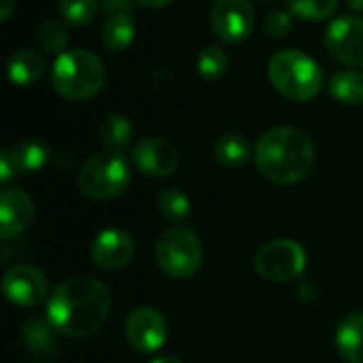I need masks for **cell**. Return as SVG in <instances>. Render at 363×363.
Listing matches in <instances>:
<instances>
[{"label": "cell", "mask_w": 363, "mask_h": 363, "mask_svg": "<svg viewBox=\"0 0 363 363\" xmlns=\"http://www.w3.org/2000/svg\"><path fill=\"white\" fill-rule=\"evenodd\" d=\"M111 294L94 277H72L60 283L47 302V319L55 332L70 338L94 336L106 323Z\"/></svg>", "instance_id": "obj_1"}, {"label": "cell", "mask_w": 363, "mask_h": 363, "mask_svg": "<svg viewBox=\"0 0 363 363\" xmlns=\"http://www.w3.org/2000/svg\"><path fill=\"white\" fill-rule=\"evenodd\" d=\"M255 162L268 181L291 185L311 174L315 166V147L308 134L298 128H272L259 138Z\"/></svg>", "instance_id": "obj_2"}, {"label": "cell", "mask_w": 363, "mask_h": 363, "mask_svg": "<svg viewBox=\"0 0 363 363\" xmlns=\"http://www.w3.org/2000/svg\"><path fill=\"white\" fill-rule=\"evenodd\" d=\"M102 60L85 49L64 51L53 64L51 83L53 89L70 102H85L94 98L104 85Z\"/></svg>", "instance_id": "obj_3"}, {"label": "cell", "mask_w": 363, "mask_h": 363, "mask_svg": "<svg viewBox=\"0 0 363 363\" xmlns=\"http://www.w3.org/2000/svg\"><path fill=\"white\" fill-rule=\"evenodd\" d=\"M268 79L281 96L294 102H308L323 87L321 66L298 49H285L272 55Z\"/></svg>", "instance_id": "obj_4"}, {"label": "cell", "mask_w": 363, "mask_h": 363, "mask_svg": "<svg viewBox=\"0 0 363 363\" xmlns=\"http://www.w3.org/2000/svg\"><path fill=\"white\" fill-rule=\"evenodd\" d=\"M130 164L119 151H100L79 170V189L89 200H113L130 185Z\"/></svg>", "instance_id": "obj_5"}, {"label": "cell", "mask_w": 363, "mask_h": 363, "mask_svg": "<svg viewBox=\"0 0 363 363\" xmlns=\"http://www.w3.org/2000/svg\"><path fill=\"white\" fill-rule=\"evenodd\" d=\"M202 242L191 228L177 225L162 232L155 242V259L162 272L170 279L183 281L194 277L202 266Z\"/></svg>", "instance_id": "obj_6"}, {"label": "cell", "mask_w": 363, "mask_h": 363, "mask_svg": "<svg viewBox=\"0 0 363 363\" xmlns=\"http://www.w3.org/2000/svg\"><path fill=\"white\" fill-rule=\"evenodd\" d=\"M306 251L300 242L283 238L266 242L255 253V268L257 272L274 283H287L291 279H298L306 268Z\"/></svg>", "instance_id": "obj_7"}, {"label": "cell", "mask_w": 363, "mask_h": 363, "mask_svg": "<svg viewBox=\"0 0 363 363\" xmlns=\"http://www.w3.org/2000/svg\"><path fill=\"white\" fill-rule=\"evenodd\" d=\"M330 55L347 66H363V19L357 15L336 17L325 32Z\"/></svg>", "instance_id": "obj_8"}, {"label": "cell", "mask_w": 363, "mask_h": 363, "mask_svg": "<svg viewBox=\"0 0 363 363\" xmlns=\"http://www.w3.org/2000/svg\"><path fill=\"white\" fill-rule=\"evenodd\" d=\"M255 13L249 0H217L211 11L213 32L230 45L242 43L253 30Z\"/></svg>", "instance_id": "obj_9"}, {"label": "cell", "mask_w": 363, "mask_h": 363, "mask_svg": "<svg viewBox=\"0 0 363 363\" xmlns=\"http://www.w3.org/2000/svg\"><path fill=\"white\" fill-rule=\"evenodd\" d=\"M125 336L136 351L155 353L168 340V321L157 308L140 306L130 313L125 321Z\"/></svg>", "instance_id": "obj_10"}, {"label": "cell", "mask_w": 363, "mask_h": 363, "mask_svg": "<svg viewBox=\"0 0 363 363\" xmlns=\"http://www.w3.org/2000/svg\"><path fill=\"white\" fill-rule=\"evenodd\" d=\"M2 289L9 302L17 306H36L47 298L49 285L38 268L30 264H15L4 272Z\"/></svg>", "instance_id": "obj_11"}, {"label": "cell", "mask_w": 363, "mask_h": 363, "mask_svg": "<svg viewBox=\"0 0 363 363\" xmlns=\"http://www.w3.org/2000/svg\"><path fill=\"white\" fill-rule=\"evenodd\" d=\"M132 160L136 168L155 179H166L179 168V151L164 138H140L132 149Z\"/></svg>", "instance_id": "obj_12"}, {"label": "cell", "mask_w": 363, "mask_h": 363, "mask_svg": "<svg viewBox=\"0 0 363 363\" xmlns=\"http://www.w3.org/2000/svg\"><path fill=\"white\" fill-rule=\"evenodd\" d=\"M134 240L128 232L119 228H108L100 232L91 242V259L98 268L115 272L125 268L134 257Z\"/></svg>", "instance_id": "obj_13"}, {"label": "cell", "mask_w": 363, "mask_h": 363, "mask_svg": "<svg viewBox=\"0 0 363 363\" xmlns=\"http://www.w3.org/2000/svg\"><path fill=\"white\" fill-rule=\"evenodd\" d=\"M34 200L21 189H4L0 196V236L4 240L19 236L34 221Z\"/></svg>", "instance_id": "obj_14"}, {"label": "cell", "mask_w": 363, "mask_h": 363, "mask_svg": "<svg viewBox=\"0 0 363 363\" xmlns=\"http://www.w3.org/2000/svg\"><path fill=\"white\" fill-rule=\"evenodd\" d=\"M47 62L36 49H19L9 57L6 72L13 85L28 87L34 85L45 74Z\"/></svg>", "instance_id": "obj_15"}, {"label": "cell", "mask_w": 363, "mask_h": 363, "mask_svg": "<svg viewBox=\"0 0 363 363\" xmlns=\"http://www.w3.org/2000/svg\"><path fill=\"white\" fill-rule=\"evenodd\" d=\"M55 328L49 323V319L40 317H28L21 325V338L28 347V351L34 357H51L57 351V336L53 332Z\"/></svg>", "instance_id": "obj_16"}, {"label": "cell", "mask_w": 363, "mask_h": 363, "mask_svg": "<svg viewBox=\"0 0 363 363\" xmlns=\"http://www.w3.org/2000/svg\"><path fill=\"white\" fill-rule=\"evenodd\" d=\"M336 349L345 362L363 363V313H351L340 321Z\"/></svg>", "instance_id": "obj_17"}, {"label": "cell", "mask_w": 363, "mask_h": 363, "mask_svg": "<svg viewBox=\"0 0 363 363\" xmlns=\"http://www.w3.org/2000/svg\"><path fill=\"white\" fill-rule=\"evenodd\" d=\"M251 143L240 134H225L215 145V160L225 168H242L251 160Z\"/></svg>", "instance_id": "obj_18"}, {"label": "cell", "mask_w": 363, "mask_h": 363, "mask_svg": "<svg viewBox=\"0 0 363 363\" xmlns=\"http://www.w3.org/2000/svg\"><path fill=\"white\" fill-rule=\"evenodd\" d=\"M330 94L342 104H363V70H340L330 81Z\"/></svg>", "instance_id": "obj_19"}, {"label": "cell", "mask_w": 363, "mask_h": 363, "mask_svg": "<svg viewBox=\"0 0 363 363\" xmlns=\"http://www.w3.org/2000/svg\"><path fill=\"white\" fill-rule=\"evenodd\" d=\"M134 19L128 13H117L111 15L102 28V43L111 51H123L132 45L134 40Z\"/></svg>", "instance_id": "obj_20"}, {"label": "cell", "mask_w": 363, "mask_h": 363, "mask_svg": "<svg viewBox=\"0 0 363 363\" xmlns=\"http://www.w3.org/2000/svg\"><path fill=\"white\" fill-rule=\"evenodd\" d=\"M11 155L15 160L17 172L19 174H28V172L40 170L47 164V160H49V147L43 140L28 138V140H21L17 147H13L11 149Z\"/></svg>", "instance_id": "obj_21"}, {"label": "cell", "mask_w": 363, "mask_h": 363, "mask_svg": "<svg viewBox=\"0 0 363 363\" xmlns=\"http://www.w3.org/2000/svg\"><path fill=\"white\" fill-rule=\"evenodd\" d=\"M134 136V125L125 115H108L100 123V140L106 145L111 151H121L132 143Z\"/></svg>", "instance_id": "obj_22"}, {"label": "cell", "mask_w": 363, "mask_h": 363, "mask_svg": "<svg viewBox=\"0 0 363 363\" xmlns=\"http://www.w3.org/2000/svg\"><path fill=\"white\" fill-rule=\"evenodd\" d=\"M157 211L168 221H185L191 215V202L181 189H164L157 196Z\"/></svg>", "instance_id": "obj_23"}, {"label": "cell", "mask_w": 363, "mask_h": 363, "mask_svg": "<svg viewBox=\"0 0 363 363\" xmlns=\"http://www.w3.org/2000/svg\"><path fill=\"white\" fill-rule=\"evenodd\" d=\"M228 66H230V60H228V53L219 47V45H211L206 47L200 57H198V72L202 79L206 81H217L221 79L225 72H228Z\"/></svg>", "instance_id": "obj_24"}, {"label": "cell", "mask_w": 363, "mask_h": 363, "mask_svg": "<svg viewBox=\"0 0 363 363\" xmlns=\"http://www.w3.org/2000/svg\"><path fill=\"white\" fill-rule=\"evenodd\" d=\"M289 11L306 21H323L336 13L338 0H287Z\"/></svg>", "instance_id": "obj_25"}, {"label": "cell", "mask_w": 363, "mask_h": 363, "mask_svg": "<svg viewBox=\"0 0 363 363\" xmlns=\"http://www.w3.org/2000/svg\"><path fill=\"white\" fill-rule=\"evenodd\" d=\"M38 45L49 51V53H64L66 45H68V30L62 21L57 19H47L40 23L38 32H36Z\"/></svg>", "instance_id": "obj_26"}, {"label": "cell", "mask_w": 363, "mask_h": 363, "mask_svg": "<svg viewBox=\"0 0 363 363\" xmlns=\"http://www.w3.org/2000/svg\"><path fill=\"white\" fill-rule=\"evenodd\" d=\"M60 13L72 26H85L96 17L98 0H60Z\"/></svg>", "instance_id": "obj_27"}, {"label": "cell", "mask_w": 363, "mask_h": 363, "mask_svg": "<svg viewBox=\"0 0 363 363\" xmlns=\"http://www.w3.org/2000/svg\"><path fill=\"white\" fill-rule=\"evenodd\" d=\"M264 30L272 38H283L291 30V15L283 11H272L264 19Z\"/></svg>", "instance_id": "obj_28"}, {"label": "cell", "mask_w": 363, "mask_h": 363, "mask_svg": "<svg viewBox=\"0 0 363 363\" xmlns=\"http://www.w3.org/2000/svg\"><path fill=\"white\" fill-rule=\"evenodd\" d=\"M17 166H15V160L11 155V149H4L0 153V181L2 183H11L15 177H17Z\"/></svg>", "instance_id": "obj_29"}, {"label": "cell", "mask_w": 363, "mask_h": 363, "mask_svg": "<svg viewBox=\"0 0 363 363\" xmlns=\"http://www.w3.org/2000/svg\"><path fill=\"white\" fill-rule=\"evenodd\" d=\"M102 6L117 15V13H128V6H130V0H102Z\"/></svg>", "instance_id": "obj_30"}, {"label": "cell", "mask_w": 363, "mask_h": 363, "mask_svg": "<svg viewBox=\"0 0 363 363\" xmlns=\"http://www.w3.org/2000/svg\"><path fill=\"white\" fill-rule=\"evenodd\" d=\"M15 9V0H0V21H6Z\"/></svg>", "instance_id": "obj_31"}, {"label": "cell", "mask_w": 363, "mask_h": 363, "mask_svg": "<svg viewBox=\"0 0 363 363\" xmlns=\"http://www.w3.org/2000/svg\"><path fill=\"white\" fill-rule=\"evenodd\" d=\"M136 2L143 4V6H147V9H162V6L170 4L172 0H136Z\"/></svg>", "instance_id": "obj_32"}, {"label": "cell", "mask_w": 363, "mask_h": 363, "mask_svg": "<svg viewBox=\"0 0 363 363\" xmlns=\"http://www.w3.org/2000/svg\"><path fill=\"white\" fill-rule=\"evenodd\" d=\"M151 363H183L179 357H174V355H160V357H155Z\"/></svg>", "instance_id": "obj_33"}, {"label": "cell", "mask_w": 363, "mask_h": 363, "mask_svg": "<svg viewBox=\"0 0 363 363\" xmlns=\"http://www.w3.org/2000/svg\"><path fill=\"white\" fill-rule=\"evenodd\" d=\"M347 4L353 9V11H357V13H363V0H347Z\"/></svg>", "instance_id": "obj_34"}]
</instances>
